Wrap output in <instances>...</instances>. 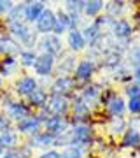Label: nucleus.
<instances>
[{
    "mask_svg": "<svg viewBox=\"0 0 140 158\" xmlns=\"http://www.w3.org/2000/svg\"><path fill=\"white\" fill-rule=\"evenodd\" d=\"M7 34L16 40L19 46H25V49H32L37 44V32H32L25 21H7L6 19Z\"/></svg>",
    "mask_w": 140,
    "mask_h": 158,
    "instance_id": "obj_1",
    "label": "nucleus"
},
{
    "mask_svg": "<svg viewBox=\"0 0 140 158\" xmlns=\"http://www.w3.org/2000/svg\"><path fill=\"white\" fill-rule=\"evenodd\" d=\"M95 139V132L88 123H75L70 128V144L77 148H88Z\"/></svg>",
    "mask_w": 140,
    "mask_h": 158,
    "instance_id": "obj_2",
    "label": "nucleus"
},
{
    "mask_svg": "<svg viewBox=\"0 0 140 158\" xmlns=\"http://www.w3.org/2000/svg\"><path fill=\"white\" fill-rule=\"evenodd\" d=\"M47 116L49 114L46 113V111H40V114H30L28 118H25L16 123V132L18 134H23V135H28V137L34 135V134L40 132V128H42V125H44Z\"/></svg>",
    "mask_w": 140,
    "mask_h": 158,
    "instance_id": "obj_3",
    "label": "nucleus"
},
{
    "mask_svg": "<svg viewBox=\"0 0 140 158\" xmlns=\"http://www.w3.org/2000/svg\"><path fill=\"white\" fill-rule=\"evenodd\" d=\"M70 109V98L67 95H54L51 93L47 98V104L42 111H46L47 114H54V116H65Z\"/></svg>",
    "mask_w": 140,
    "mask_h": 158,
    "instance_id": "obj_4",
    "label": "nucleus"
},
{
    "mask_svg": "<svg viewBox=\"0 0 140 158\" xmlns=\"http://www.w3.org/2000/svg\"><path fill=\"white\" fill-rule=\"evenodd\" d=\"M37 46H39L40 53H47L54 58L63 53V42L56 35H42V39L37 40Z\"/></svg>",
    "mask_w": 140,
    "mask_h": 158,
    "instance_id": "obj_5",
    "label": "nucleus"
},
{
    "mask_svg": "<svg viewBox=\"0 0 140 158\" xmlns=\"http://www.w3.org/2000/svg\"><path fill=\"white\" fill-rule=\"evenodd\" d=\"M32 114V109L28 106L26 102H21V100H12L9 106L6 107V116L11 121H21V119L28 118Z\"/></svg>",
    "mask_w": 140,
    "mask_h": 158,
    "instance_id": "obj_6",
    "label": "nucleus"
},
{
    "mask_svg": "<svg viewBox=\"0 0 140 158\" xmlns=\"http://www.w3.org/2000/svg\"><path fill=\"white\" fill-rule=\"evenodd\" d=\"M46 132H49L51 135H62L65 132L70 130V123H68L65 116H54V114H49L44 121Z\"/></svg>",
    "mask_w": 140,
    "mask_h": 158,
    "instance_id": "obj_7",
    "label": "nucleus"
},
{
    "mask_svg": "<svg viewBox=\"0 0 140 158\" xmlns=\"http://www.w3.org/2000/svg\"><path fill=\"white\" fill-rule=\"evenodd\" d=\"M54 23H56V14L51 9L46 7L44 12L37 18V21H35V30H37V34H42V35H49L54 28Z\"/></svg>",
    "mask_w": 140,
    "mask_h": 158,
    "instance_id": "obj_8",
    "label": "nucleus"
},
{
    "mask_svg": "<svg viewBox=\"0 0 140 158\" xmlns=\"http://www.w3.org/2000/svg\"><path fill=\"white\" fill-rule=\"evenodd\" d=\"M34 70L37 76H42V77L51 76L54 70V56H51L47 53H39L34 63Z\"/></svg>",
    "mask_w": 140,
    "mask_h": 158,
    "instance_id": "obj_9",
    "label": "nucleus"
},
{
    "mask_svg": "<svg viewBox=\"0 0 140 158\" xmlns=\"http://www.w3.org/2000/svg\"><path fill=\"white\" fill-rule=\"evenodd\" d=\"M39 88V83L34 76H21V77L16 81L14 85V90H16V95H19L21 98H26L32 91H35Z\"/></svg>",
    "mask_w": 140,
    "mask_h": 158,
    "instance_id": "obj_10",
    "label": "nucleus"
},
{
    "mask_svg": "<svg viewBox=\"0 0 140 158\" xmlns=\"http://www.w3.org/2000/svg\"><path fill=\"white\" fill-rule=\"evenodd\" d=\"M95 70H96L95 62H91V60H81L77 63V67H75V72H74L75 83H86V81H90L93 77Z\"/></svg>",
    "mask_w": 140,
    "mask_h": 158,
    "instance_id": "obj_11",
    "label": "nucleus"
},
{
    "mask_svg": "<svg viewBox=\"0 0 140 158\" xmlns=\"http://www.w3.org/2000/svg\"><path fill=\"white\" fill-rule=\"evenodd\" d=\"M74 86H75V79L74 77H70V76H60V77H56L54 81H53V85H51V93L68 97V93H72Z\"/></svg>",
    "mask_w": 140,
    "mask_h": 158,
    "instance_id": "obj_12",
    "label": "nucleus"
},
{
    "mask_svg": "<svg viewBox=\"0 0 140 158\" xmlns=\"http://www.w3.org/2000/svg\"><path fill=\"white\" fill-rule=\"evenodd\" d=\"M23 48L9 34H0V55L2 56H16Z\"/></svg>",
    "mask_w": 140,
    "mask_h": 158,
    "instance_id": "obj_13",
    "label": "nucleus"
},
{
    "mask_svg": "<svg viewBox=\"0 0 140 158\" xmlns=\"http://www.w3.org/2000/svg\"><path fill=\"white\" fill-rule=\"evenodd\" d=\"M46 4L44 2H39V0H32V2H25V23L30 25V23H35L37 18L44 12Z\"/></svg>",
    "mask_w": 140,
    "mask_h": 158,
    "instance_id": "obj_14",
    "label": "nucleus"
},
{
    "mask_svg": "<svg viewBox=\"0 0 140 158\" xmlns=\"http://www.w3.org/2000/svg\"><path fill=\"white\" fill-rule=\"evenodd\" d=\"M47 98H49V95H47V91L44 90V88H37L35 91H32L30 95L26 97V104L30 106V109H39V111H42V109L46 107V104H47Z\"/></svg>",
    "mask_w": 140,
    "mask_h": 158,
    "instance_id": "obj_15",
    "label": "nucleus"
},
{
    "mask_svg": "<svg viewBox=\"0 0 140 158\" xmlns=\"http://www.w3.org/2000/svg\"><path fill=\"white\" fill-rule=\"evenodd\" d=\"M28 144L30 148H49V146H54V135H51L49 132H37L34 135L28 137Z\"/></svg>",
    "mask_w": 140,
    "mask_h": 158,
    "instance_id": "obj_16",
    "label": "nucleus"
},
{
    "mask_svg": "<svg viewBox=\"0 0 140 158\" xmlns=\"http://www.w3.org/2000/svg\"><path fill=\"white\" fill-rule=\"evenodd\" d=\"M112 32H114V35L118 37V39H130L131 37V34H133V27H131V23L128 21V19H124V18H121V19H114V23H112Z\"/></svg>",
    "mask_w": 140,
    "mask_h": 158,
    "instance_id": "obj_17",
    "label": "nucleus"
},
{
    "mask_svg": "<svg viewBox=\"0 0 140 158\" xmlns=\"http://www.w3.org/2000/svg\"><path fill=\"white\" fill-rule=\"evenodd\" d=\"M18 69H19V63H18L16 56H4L0 60V76H2V79L14 76L18 72Z\"/></svg>",
    "mask_w": 140,
    "mask_h": 158,
    "instance_id": "obj_18",
    "label": "nucleus"
},
{
    "mask_svg": "<svg viewBox=\"0 0 140 158\" xmlns=\"http://www.w3.org/2000/svg\"><path fill=\"white\" fill-rule=\"evenodd\" d=\"M67 42H68V48L74 51V53H79L86 48V40H84L81 30H68L67 32Z\"/></svg>",
    "mask_w": 140,
    "mask_h": 158,
    "instance_id": "obj_19",
    "label": "nucleus"
},
{
    "mask_svg": "<svg viewBox=\"0 0 140 158\" xmlns=\"http://www.w3.org/2000/svg\"><path fill=\"white\" fill-rule=\"evenodd\" d=\"M121 146L137 149L140 146V132L137 128H126L123 132V137H121Z\"/></svg>",
    "mask_w": 140,
    "mask_h": 158,
    "instance_id": "obj_20",
    "label": "nucleus"
},
{
    "mask_svg": "<svg viewBox=\"0 0 140 158\" xmlns=\"http://www.w3.org/2000/svg\"><path fill=\"white\" fill-rule=\"evenodd\" d=\"M105 107H107V111H109V114H112V116H121V114L126 111V102H124L123 97L112 95L110 98L105 102Z\"/></svg>",
    "mask_w": 140,
    "mask_h": 158,
    "instance_id": "obj_21",
    "label": "nucleus"
},
{
    "mask_svg": "<svg viewBox=\"0 0 140 158\" xmlns=\"http://www.w3.org/2000/svg\"><path fill=\"white\" fill-rule=\"evenodd\" d=\"M81 98H82L88 106H91V104H96V102L100 100V97H102V88L98 85H88V86H84L82 91H81Z\"/></svg>",
    "mask_w": 140,
    "mask_h": 158,
    "instance_id": "obj_22",
    "label": "nucleus"
},
{
    "mask_svg": "<svg viewBox=\"0 0 140 158\" xmlns=\"http://www.w3.org/2000/svg\"><path fill=\"white\" fill-rule=\"evenodd\" d=\"M70 106H72V111H74V116L77 119H81L79 123H84V118H88L90 116V106L86 104V102L81 98V97H74V100L70 102Z\"/></svg>",
    "mask_w": 140,
    "mask_h": 158,
    "instance_id": "obj_23",
    "label": "nucleus"
},
{
    "mask_svg": "<svg viewBox=\"0 0 140 158\" xmlns=\"http://www.w3.org/2000/svg\"><path fill=\"white\" fill-rule=\"evenodd\" d=\"M0 139H2V144L6 149H16L19 146V134L14 130V127L0 132Z\"/></svg>",
    "mask_w": 140,
    "mask_h": 158,
    "instance_id": "obj_24",
    "label": "nucleus"
},
{
    "mask_svg": "<svg viewBox=\"0 0 140 158\" xmlns=\"http://www.w3.org/2000/svg\"><path fill=\"white\" fill-rule=\"evenodd\" d=\"M103 7H105V4H103L102 0H86V2H84V7H82V12L86 16L98 18V14L102 12Z\"/></svg>",
    "mask_w": 140,
    "mask_h": 158,
    "instance_id": "obj_25",
    "label": "nucleus"
},
{
    "mask_svg": "<svg viewBox=\"0 0 140 158\" xmlns=\"http://www.w3.org/2000/svg\"><path fill=\"white\" fill-rule=\"evenodd\" d=\"M81 34H82V37H84V40H86V44H95L96 40L100 39L102 37V34H100V28H98V27H96L95 23H91V25H88V27H86V28L82 30V32H81Z\"/></svg>",
    "mask_w": 140,
    "mask_h": 158,
    "instance_id": "obj_26",
    "label": "nucleus"
},
{
    "mask_svg": "<svg viewBox=\"0 0 140 158\" xmlns=\"http://www.w3.org/2000/svg\"><path fill=\"white\" fill-rule=\"evenodd\" d=\"M35 60H37V53L34 49H21L18 55V63L21 67H34Z\"/></svg>",
    "mask_w": 140,
    "mask_h": 158,
    "instance_id": "obj_27",
    "label": "nucleus"
},
{
    "mask_svg": "<svg viewBox=\"0 0 140 158\" xmlns=\"http://www.w3.org/2000/svg\"><path fill=\"white\" fill-rule=\"evenodd\" d=\"M105 9H107V16H110L114 19V16H118V14H123L124 12V2H109L105 4Z\"/></svg>",
    "mask_w": 140,
    "mask_h": 158,
    "instance_id": "obj_28",
    "label": "nucleus"
},
{
    "mask_svg": "<svg viewBox=\"0 0 140 158\" xmlns=\"http://www.w3.org/2000/svg\"><path fill=\"white\" fill-rule=\"evenodd\" d=\"M72 69H74V56H70V55H67L62 63H58V65H56V70H58V72H62L63 76H68V74L72 72Z\"/></svg>",
    "mask_w": 140,
    "mask_h": 158,
    "instance_id": "obj_29",
    "label": "nucleus"
},
{
    "mask_svg": "<svg viewBox=\"0 0 140 158\" xmlns=\"http://www.w3.org/2000/svg\"><path fill=\"white\" fill-rule=\"evenodd\" d=\"M82 155H84L82 149L77 148V146H72V144L67 146L62 151V158H82Z\"/></svg>",
    "mask_w": 140,
    "mask_h": 158,
    "instance_id": "obj_30",
    "label": "nucleus"
},
{
    "mask_svg": "<svg viewBox=\"0 0 140 158\" xmlns=\"http://www.w3.org/2000/svg\"><path fill=\"white\" fill-rule=\"evenodd\" d=\"M82 7H84V2H75V0H68V2H65V11L68 12V14H79L81 16V12H82Z\"/></svg>",
    "mask_w": 140,
    "mask_h": 158,
    "instance_id": "obj_31",
    "label": "nucleus"
},
{
    "mask_svg": "<svg viewBox=\"0 0 140 158\" xmlns=\"http://www.w3.org/2000/svg\"><path fill=\"white\" fill-rule=\"evenodd\" d=\"M124 93L130 98H140V83H130V85H126Z\"/></svg>",
    "mask_w": 140,
    "mask_h": 158,
    "instance_id": "obj_32",
    "label": "nucleus"
},
{
    "mask_svg": "<svg viewBox=\"0 0 140 158\" xmlns=\"http://www.w3.org/2000/svg\"><path fill=\"white\" fill-rule=\"evenodd\" d=\"M126 109L131 114H140V98H130L126 104Z\"/></svg>",
    "mask_w": 140,
    "mask_h": 158,
    "instance_id": "obj_33",
    "label": "nucleus"
},
{
    "mask_svg": "<svg viewBox=\"0 0 140 158\" xmlns=\"http://www.w3.org/2000/svg\"><path fill=\"white\" fill-rule=\"evenodd\" d=\"M130 62L135 67H140V46H135L133 49H131V53H130Z\"/></svg>",
    "mask_w": 140,
    "mask_h": 158,
    "instance_id": "obj_34",
    "label": "nucleus"
},
{
    "mask_svg": "<svg viewBox=\"0 0 140 158\" xmlns=\"http://www.w3.org/2000/svg\"><path fill=\"white\" fill-rule=\"evenodd\" d=\"M12 7H14V2H11V0H0V16H7Z\"/></svg>",
    "mask_w": 140,
    "mask_h": 158,
    "instance_id": "obj_35",
    "label": "nucleus"
},
{
    "mask_svg": "<svg viewBox=\"0 0 140 158\" xmlns=\"http://www.w3.org/2000/svg\"><path fill=\"white\" fill-rule=\"evenodd\" d=\"M11 127H12V121L7 118L4 113H0V132H4V130L11 128Z\"/></svg>",
    "mask_w": 140,
    "mask_h": 158,
    "instance_id": "obj_36",
    "label": "nucleus"
},
{
    "mask_svg": "<svg viewBox=\"0 0 140 158\" xmlns=\"http://www.w3.org/2000/svg\"><path fill=\"white\" fill-rule=\"evenodd\" d=\"M39 158H62V153L56 149H49V151H44Z\"/></svg>",
    "mask_w": 140,
    "mask_h": 158,
    "instance_id": "obj_37",
    "label": "nucleus"
},
{
    "mask_svg": "<svg viewBox=\"0 0 140 158\" xmlns=\"http://www.w3.org/2000/svg\"><path fill=\"white\" fill-rule=\"evenodd\" d=\"M0 158H19V156H18L16 149H7V151L4 153V155H2Z\"/></svg>",
    "mask_w": 140,
    "mask_h": 158,
    "instance_id": "obj_38",
    "label": "nucleus"
},
{
    "mask_svg": "<svg viewBox=\"0 0 140 158\" xmlns=\"http://www.w3.org/2000/svg\"><path fill=\"white\" fill-rule=\"evenodd\" d=\"M133 77L137 79V83H140V67H135V72H133Z\"/></svg>",
    "mask_w": 140,
    "mask_h": 158,
    "instance_id": "obj_39",
    "label": "nucleus"
},
{
    "mask_svg": "<svg viewBox=\"0 0 140 158\" xmlns=\"http://www.w3.org/2000/svg\"><path fill=\"white\" fill-rule=\"evenodd\" d=\"M6 151H7V149L4 148V144H2V139H0V156H2V155H4Z\"/></svg>",
    "mask_w": 140,
    "mask_h": 158,
    "instance_id": "obj_40",
    "label": "nucleus"
},
{
    "mask_svg": "<svg viewBox=\"0 0 140 158\" xmlns=\"http://www.w3.org/2000/svg\"><path fill=\"white\" fill-rule=\"evenodd\" d=\"M0 88H2V76H0Z\"/></svg>",
    "mask_w": 140,
    "mask_h": 158,
    "instance_id": "obj_41",
    "label": "nucleus"
}]
</instances>
